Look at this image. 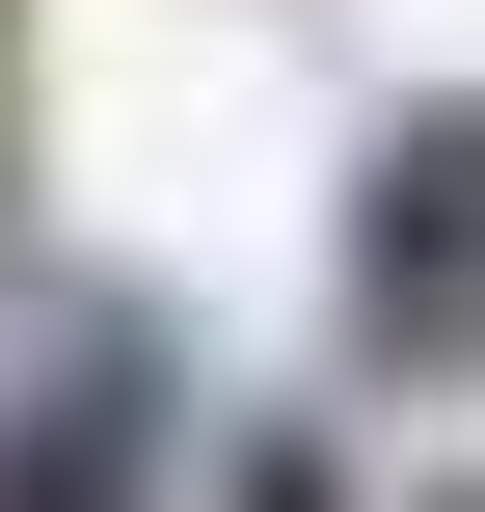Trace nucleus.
I'll return each instance as SVG.
<instances>
[{
    "instance_id": "7ed1b4c3",
    "label": "nucleus",
    "mask_w": 485,
    "mask_h": 512,
    "mask_svg": "<svg viewBox=\"0 0 485 512\" xmlns=\"http://www.w3.org/2000/svg\"><path fill=\"white\" fill-rule=\"evenodd\" d=\"M189 512H378V486H351V432H324V405H243V432L189 459Z\"/></svg>"
},
{
    "instance_id": "20e7f679",
    "label": "nucleus",
    "mask_w": 485,
    "mask_h": 512,
    "mask_svg": "<svg viewBox=\"0 0 485 512\" xmlns=\"http://www.w3.org/2000/svg\"><path fill=\"white\" fill-rule=\"evenodd\" d=\"M0 81H27V0H0Z\"/></svg>"
},
{
    "instance_id": "39448f33",
    "label": "nucleus",
    "mask_w": 485,
    "mask_h": 512,
    "mask_svg": "<svg viewBox=\"0 0 485 512\" xmlns=\"http://www.w3.org/2000/svg\"><path fill=\"white\" fill-rule=\"evenodd\" d=\"M432 512H485V486H432Z\"/></svg>"
},
{
    "instance_id": "f03ea898",
    "label": "nucleus",
    "mask_w": 485,
    "mask_h": 512,
    "mask_svg": "<svg viewBox=\"0 0 485 512\" xmlns=\"http://www.w3.org/2000/svg\"><path fill=\"white\" fill-rule=\"evenodd\" d=\"M189 486V324L162 297H54L0 351V512H162Z\"/></svg>"
},
{
    "instance_id": "f257e3e1",
    "label": "nucleus",
    "mask_w": 485,
    "mask_h": 512,
    "mask_svg": "<svg viewBox=\"0 0 485 512\" xmlns=\"http://www.w3.org/2000/svg\"><path fill=\"white\" fill-rule=\"evenodd\" d=\"M324 324L378 405H485V81L351 135V216H324Z\"/></svg>"
}]
</instances>
